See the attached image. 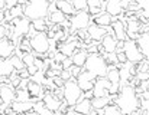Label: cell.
Returning a JSON list of instances; mask_svg holds the SVG:
<instances>
[{
    "mask_svg": "<svg viewBox=\"0 0 149 115\" xmlns=\"http://www.w3.org/2000/svg\"><path fill=\"white\" fill-rule=\"evenodd\" d=\"M114 104L123 115H129L135 112L139 108V101H138V97L135 94V88L130 85L122 86L116 95Z\"/></svg>",
    "mask_w": 149,
    "mask_h": 115,
    "instance_id": "obj_1",
    "label": "cell"
},
{
    "mask_svg": "<svg viewBox=\"0 0 149 115\" xmlns=\"http://www.w3.org/2000/svg\"><path fill=\"white\" fill-rule=\"evenodd\" d=\"M49 3L47 0H31L23 6V16L31 22L35 19H45L48 16Z\"/></svg>",
    "mask_w": 149,
    "mask_h": 115,
    "instance_id": "obj_2",
    "label": "cell"
},
{
    "mask_svg": "<svg viewBox=\"0 0 149 115\" xmlns=\"http://www.w3.org/2000/svg\"><path fill=\"white\" fill-rule=\"evenodd\" d=\"M83 69H86L87 72L94 75L96 78H104L106 73H107L109 65L106 63V60L103 59V56H100L97 53H88Z\"/></svg>",
    "mask_w": 149,
    "mask_h": 115,
    "instance_id": "obj_3",
    "label": "cell"
},
{
    "mask_svg": "<svg viewBox=\"0 0 149 115\" xmlns=\"http://www.w3.org/2000/svg\"><path fill=\"white\" fill-rule=\"evenodd\" d=\"M83 95V91L78 88L77 82H75V78H71L70 81H65L64 82V86H62V99L65 101V104L68 107H72Z\"/></svg>",
    "mask_w": 149,
    "mask_h": 115,
    "instance_id": "obj_4",
    "label": "cell"
},
{
    "mask_svg": "<svg viewBox=\"0 0 149 115\" xmlns=\"http://www.w3.org/2000/svg\"><path fill=\"white\" fill-rule=\"evenodd\" d=\"M29 43H31V48L35 52V55H44V53H48L51 51L49 39L47 38V35L44 32L42 33H35L29 39Z\"/></svg>",
    "mask_w": 149,
    "mask_h": 115,
    "instance_id": "obj_5",
    "label": "cell"
},
{
    "mask_svg": "<svg viewBox=\"0 0 149 115\" xmlns=\"http://www.w3.org/2000/svg\"><path fill=\"white\" fill-rule=\"evenodd\" d=\"M70 27L74 32L77 30H83V29H87L91 23H90V14L87 10H80V12H75L72 16H70Z\"/></svg>",
    "mask_w": 149,
    "mask_h": 115,
    "instance_id": "obj_6",
    "label": "cell"
},
{
    "mask_svg": "<svg viewBox=\"0 0 149 115\" xmlns=\"http://www.w3.org/2000/svg\"><path fill=\"white\" fill-rule=\"evenodd\" d=\"M123 53L126 56L127 62H132V63H138L141 62L143 56L141 53V51L138 49V45L135 40H130V39H126L125 43H123Z\"/></svg>",
    "mask_w": 149,
    "mask_h": 115,
    "instance_id": "obj_7",
    "label": "cell"
},
{
    "mask_svg": "<svg viewBox=\"0 0 149 115\" xmlns=\"http://www.w3.org/2000/svg\"><path fill=\"white\" fill-rule=\"evenodd\" d=\"M9 25L13 26V33H15V38H25L29 32V27H31V20L26 19L25 16L22 17H16L13 20L9 22Z\"/></svg>",
    "mask_w": 149,
    "mask_h": 115,
    "instance_id": "obj_8",
    "label": "cell"
},
{
    "mask_svg": "<svg viewBox=\"0 0 149 115\" xmlns=\"http://www.w3.org/2000/svg\"><path fill=\"white\" fill-rule=\"evenodd\" d=\"M123 23H125V33H126V39L136 40V39H138V36H139V26H141V22L138 20L136 14H135V16H132V17L123 19Z\"/></svg>",
    "mask_w": 149,
    "mask_h": 115,
    "instance_id": "obj_9",
    "label": "cell"
},
{
    "mask_svg": "<svg viewBox=\"0 0 149 115\" xmlns=\"http://www.w3.org/2000/svg\"><path fill=\"white\" fill-rule=\"evenodd\" d=\"M96 79H97V78H96L94 75H91L90 72H87L86 69H83V71L80 72V75L75 78V82H77L78 88H80L83 92H86V91H91V89H93Z\"/></svg>",
    "mask_w": 149,
    "mask_h": 115,
    "instance_id": "obj_10",
    "label": "cell"
},
{
    "mask_svg": "<svg viewBox=\"0 0 149 115\" xmlns=\"http://www.w3.org/2000/svg\"><path fill=\"white\" fill-rule=\"evenodd\" d=\"M91 92H93V97H107L111 94V84L106 79V76L97 78Z\"/></svg>",
    "mask_w": 149,
    "mask_h": 115,
    "instance_id": "obj_11",
    "label": "cell"
},
{
    "mask_svg": "<svg viewBox=\"0 0 149 115\" xmlns=\"http://www.w3.org/2000/svg\"><path fill=\"white\" fill-rule=\"evenodd\" d=\"M81 43L83 42H80V40H72V42L64 40V42H59L58 43V52H61L64 56L70 57L74 55V52L77 49H81Z\"/></svg>",
    "mask_w": 149,
    "mask_h": 115,
    "instance_id": "obj_12",
    "label": "cell"
},
{
    "mask_svg": "<svg viewBox=\"0 0 149 115\" xmlns=\"http://www.w3.org/2000/svg\"><path fill=\"white\" fill-rule=\"evenodd\" d=\"M16 43L7 38L0 39V59H9L12 55H15Z\"/></svg>",
    "mask_w": 149,
    "mask_h": 115,
    "instance_id": "obj_13",
    "label": "cell"
},
{
    "mask_svg": "<svg viewBox=\"0 0 149 115\" xmlns=\"http://www.w3.org/2000/svg\"><path fill=\"white\" fill-rule=\"evenodd\" d=\"M36 101L33 99H29V101H23V102H19V101H13L10 104V110L13 114H26L29 111L33 110V104Z\"/></svg>",
    "mask_w": 149,
    "mask_h": 115,
    "instance_id": "obj_14",
    "label": "cell"
},
{
    "mask_svg": "<svg viewBox=\"0 0 149 115\" xmlns=\"http://www.w3.org/2000/svg\"><path fill=\"white\" fill-rule=\"evenodd\" d=\"M87 36L90 40L93 42H101V39L107 35V29L106 27H101V26H97V25H90L87 29Z\"/></svg>",
    "mask_w": 149,
    "mask_h": 115,
    "instance_id": "obj_15",
    "label": "cell"
},
{
    "mask_svg": "<svg viewBox=\"0 0 149 115\" xmlns=\"http://www.w3.org/2000/svg\"><path fill=\"white\" fill-rule=\"evenodd\" d=\"M0 101L6 105H10L15 101V88L12 85L0 84Z\"/></svg>",
    "mask_w": 149,
    "mask_h": 115,
    "instance_id": "obj_16",
    "label": "cell"
},
{
    "mask_svg": "<svg viewBox=\"0 0 149 115\" xmlns=\"http://www.w3.org/2000/svg\"><path fill=\"white\" fill-rule=\"evenodd\" d=\"M61 101H62V99H58L51 91H47V92L42 95L44 107L48 108V110H51V111H54V112L58 111V108H59V105H61Z\"/></svg>",
    "mask_w": 149,
    "mask_h": 115,
    "instance_id": "obj_17",
    "label": "cell"
},
{
    "mask_svg": "<svg viewBox=\"0 0 149 115\" xmlns=\"http://www.w3.org/2000/svg\"><path fill=\"white\" fill-rule=\"evenodd\" d=\"M104 12L109 13L113 19L122 14L123 7H122V0H107L104 4Z\"/></svg>",
    "mask_w": 149,
    "mask_h": 115,
    "instance_id": "obj_18",
    "label": "cell"
},
{
    "mask_svg": "<svg viewBox=\"0 0 149 115\" xmlns=\"http://www.w3.org/2000/svg\"><path fill=\"white\" fill-rule=\"evenodd\" d=\"M26 91H28V94L31 95V98H32L33 101H38V99L42 98V95L45 94L44 86H42L41 84H38V82H33V81H29V82H28Z\"/></svg>",
    "mask_w": 149,
    "mask_h": 115,
    "instance_id": "obj_19",
    "label": "cell"
},
{
    "mask_svg": "<svg viewBox=\"0 0 149 115\" xmlns=\"http://www.w3.org/2000/svg\"><path fill=\"white\" fill-rule=\"evenodd\" d=\"M111 32H113V36L116 38V40H126V33H125V23L123 20H113L111 22Z\"/></svg>",
    "mask_w": 149,
    "mask_h": 115,
    "instance_id": "obj_20",
    "label": "cell"
},
{
    "mask_svg": "<svg viewBox=\"0 0 149 115\" xmlns=\"http://www.w3.org/2000/svg\"><path fill=\"white\" fill-rule=\"evenodd\" d=\"M135 42H136L138 49L141 51L142 56L148 59V56H149V33H141Z\"/></svg>",
    "mask_w": 149,
    "mask_h": 115,
    "instance_id": "obj_21",
    "label": "cell"
},
{
    "mask_svg": "<svg viewBox=\"0 0 149 115\" xmlns=\"http://www.w3.org/2000/svg\"><path fill=\"white\" fill-rule=\"evenodd\" d=\"M72 108H74L75 112H78L80 115L88 114V112L93 110V108H91V101H90V99H86V98H80V99L72 105Z\"/></svg>",
    "mask_w": 149,
    "mask_h": 115,
    "instance_id": "obj_22",
    "label": "cell"
},
{
    "mask_svg": "<svg viewBox=\"0 0 149 115\" xmlns=\"http://www.w3.org/2000/svg\"><path fill=\"white\" fill-rule=\"evenodd\" d=\"M54 4H55L56 10H59L61 13H64L67 17H70V16H72V14L75 13V10H74L71 1H68V0H55Z\"/></svg>",
    "mask_w": 149,
    "mask_h": 115,
    "instance_id": "obj_23",
    "label": "cell"
},
{
    "mask_svg": "<svg viewBox=\"0 0 149 115\" xmlns=\"http://www.w3.org/2000/svg\"><path fill=\"white\" fill-rule=\"evenodd\" d=\"M116 38L114 36H111V35H106L103 39H101V48H103V51L106 52V53H114L116 52Z\"/></svg>",
    "mask_w": 149,
    "mask_h": 115,
    "instance_id": "obj_24",
    "label": "cell"
},
{
    "mask_svg": "<svg viewBox=\"0 0 149 115\" xmlns=\"http://www.w3.org/2000/svg\"><path fill=\"white\" fill-rule=\"evenodd\" d=\"M88 56V52L86 51V49H77L75 52H74V55L71 57V60H72V65L74 66H78V68H83L84 66V63H86V59Z\"/></svg>",
    "mask_w": 149,
    "mask_h": 115,
    "instance_id": "obj_25",
    "label": "cell"
},
{
    "mask_svg": "<svg viewBox=\"0 0 149 115\" xmlns=\"http://www.w3.org/2000/svg\"><path fill=\"white\" fill-rule=\"evenodd\" d=\"M113 20H116V19H113V17H111L109 13H106V12H100L99 14L94 16V25L101 26V27H106V29L111 25Z\"/></svg>",
    "mask_w": 149,
    "mask_h": 115,
    "instance_id": "obj_26",
    "label": "cell"
},
{
    "mask_svg": "<svg viewBox=\"0 0 149 115\" xmlns=\"http://www.w3.org/2000/svg\"><path fill=\"white\" fill-rule=\"evenodd\" d=\"M91 108L93 110H103L107 104H111V98H110V95H107V97H93L91 99Z\"/></svg>",
    "mask_w": 149,
    "mask_h": 115,
    "instance_id": "obj_27",
    "label": "cell"
},
{
    "mask_svg": "<svg viewBox=\"0 0 149 115\" xmlns=\"http://www.w3.org/2000/svg\"><path fill=\"white\" fill-rule=\"evenodd\" d=\"M31 26H32V29L36 33H42V32L45 33L48 30V25H47V20L45 19H35V20L31 22Z\"/></svg>",
    "mask_w": 149,
    "mask_h": 115,
    "instance_id": "obj_28",
    "label": "cell"
},
{
    "mask_svg": "<svg viewBox=\"0 0 149 115\" xmlns=\"http://www.w3.org/2000/svg\"><path fill=\"white\" fill-rule=\"evenodd\" d=\"M33 111L38 112L39 115H56L54 111H51V110H48V108H45L42 101H36V102L33 104Z\"/></svg>",
    "mask_w": 149,
    "mask_h": 115,
    "instance_id": "obj_29",
    "label": "cell"
},
{
    "mask_svg": "<svg viewBox=\"0 0 149 115\" xmlns=\"http://www.w3.org/2000/svg\"><path fill=\"white\" fill-rule=\"evenodd\" d=\"M7 60H9V63L12 65V68H13L15 71H17V72H19V71H22V69L25 68V65H23L22 59L17 56V55H12V56L9 57Z\"/></svg>",
    "mask_w": 149,
    "mask_h": 115,
    "instance_id": "obj_30",
    "label": "cell"
},
{
    "mask_svg": "<svg viewBox=\"0 0 149 115\" xmlns=\"http://www.w3.org/2000/svg\"><path fill=\"white\" fill-rule=\"evenodd\" d=\"M29 99H32V98L26 89H15V101L23 102V101H29Z\"/></svg>",
    "mask_w": 149,
    "mask_h": 115,
    "instance_id": "obj_31",
    "label": "cell"
},
{
    "mask_svg": "<svg viewBox=\"0 0 149 115\" xmlns=\"http://www.w3.org/2000/svg\"><path fill=\"white\" fill-rule=\"evenodd\" d=\"M103 115H123L120 112V110L116 107V104H107L104 108H103Z\"/></svg>",
    "mask_w": 149,
    "mask_h": 115,
    "instance_id": "obj_32",
    "label": "cell"
},
{
    "mask_svg": "<svg viewBox=\"0 0 149 115\" xmlns=\"http://www.w3.org/2000/svg\"><path fill=\"white\" fill-rule=\"evenodd\" d=\"M71 4H72V7H74L75 12L87 10V0H72Z\"/></svg>",
    "mask_w": 149,
    "mask_h": 115,
    "instance_id": "obj_33",
    "label": "cell"
},
{
    "mask_svg": "<svg viewBox=\"0 0 149 115\" xmlns=\"http://www.w3.org/2000/svg\"><path fill=\"white\" fill-rule=\"evenodd\" d=\"M33 55L32 53H26V55H23L22 56V62H23V65H25V68L26 66H31V65H33Z\"/></svg>",
    "mask_w": 149,
    "mask_h": 115,
    "instance_id": "obj_34",
    "label": "cell"
},
{
    "mask_svg": "<svg viewBox=\"0 0 149 115\" xmlns=\"http://www.w3.org/2000/svg\"><path fill=\"white\" fill-rule=\"evenodd\" d=\"M58 76H59V78H61L64 82H65V81H70V79L72 78V76H71V72H70V69H62V71L59 72V75H58Z\"/></svg>",
    "mask_w": 149,
    "mask_h": 115,
    "instance_id": "obj_35",
    "label": "cell"
},
{
    "mask_svg": "<svg viewBox=\"0 0 149 115\" xmlns=\"http://www.w3.org/2000/svg\"><path fill=\"white\" fill-rule=\"evenodd\" d=\"M116 53V59H117V63H120V65H125L127 60H126V56H125V53H123V51H120V52H114Z\"/></svg>",
    "mask_w": 149,
    "mask_h": 115,
    "instance_id": "obj_36",
    "label": "cell"
},
{
    "mask_svg": "<svg viewBox=\"0 0 149 115\" xmlns=\"http://www.w3.org/2000/svg\"><path fill=\"white\" fill-rule=\"evenodd\" d=\"M81 71H83V68H78V66H74V65L70 68V72H71V76H72V78H77Z\"/></svg>",
    "mask_w": 149,
    "mask_h": 115,
    "instance_id": "obj_37",
    "label": "cell"
},
{
    "mask_svg": "<svg viewBox=\"0 0 149 115\" xmlns=\"http://www.w3.org/2000/svg\"><path fill=\"white\" fill-rule=\"evenodd\" d=\"M61 66H62V69H70V68L72 66V60H71V57H65V59L61 62Z\"/></svg>",
    "mask_w": 149,
    "mask_h": 115,
    "instance_id": "obj_38",
    "label": "cell"
},
{
    "mask_svg": "<svg viewBox=\"0 0 149 115\" xmlns=\"http://www.w3.org/2000/svg\"><path fill=\"white\" fill-rule=\"evenodd\" d=\"M52 84L55 85V88H62V86H64V81H62L59 76H55V78H52Z\"/></svg>",
    "mask_w": 149,
    "mask_h": 115,
    "instance_id": "obj_39",
    "label": "cell"
},
{
    "mask_svg": "<svg viewBox=\"0 0 149 115\" xmlns=\"http://www.w3.org/2000/svg\"><path fill=\"white\" fill-rule=\"evenodd\" d=\"M135 76H136L139 81H148L149 79V72H138Z\"/></svg>",
    "mask_w": 149,
    "mask_h": 115,
    "instance_id": "obj_40",
    "label": "cell"
},
{
    "mask_svg": "<svg viewBox=\"0 0 149 115\" xmlns=\"http://www.w3.org/2000/svg\"><path fill=\"white\" fill-rule=\"evenodd\" d=\"M17 76H19L20 79H29V73H28L26 68H23L22 71H19V72H17Z\"/></svg>",
    "mask_w": 149,
    "mask_h": 115,
    "instance_id": "obj_41",
    "label": "cell"
},
{
    "mask_svg": "<svg viewBox=\"0 0 149 115\" xmlns=\"http://www.w3.org/2000/svg\"><path fill=\"white\" fill-rule=\"evenodd\" d=\"M26 71H28V73H29V78H31V76H33V75L38 72V69H36V66H35V65L26 66Z\"/></svg>",
    "mask_w": 149,
    "mask_h": 115,
    "instance_id": "obj_42",
    "label": "cell"
},
{
    "mask_svg": "<svg viewBox=\"0 0 149 115\" xmlns=\"http://www.w3.org/2000/svg\"><path fill=\"white\" fill-rule=\"evenodd\" d=\"M28 82H29V79H20V82H19V85H17L16 89H26Z\"/></svg>",
    "mask_w": 149,
    "mask_h": 115,
    "instance_id": "obj_43",
    "label": "cell"
},
{
    "mask_svg": "<svg viewBox=\"0 0 149 115\" xmlns=\"http://www.w3.org/2000/svg\"><path fill=\"white\" fill-rule=\"evenodd\" d=\"M6 32H7V29H6V26H4L3 23H0V39H3V38H6Z\"/></svg>",
    "mask_w": 149,
    "mask_h": 115,
    "instance_id": "obj_44",
    "label": "cell"
},
{
    "mask_svg": "<svg viewBox=\"0 0 149 115\" xmlns=\"http://www.w3.org/2000/svg\"><path fill=\"white\" fill-rule=\"evenodd\" d=\"M4 1H6V7L7 9H12L13 6L17 4V0H4Z\"/></svg>",
    "mask_w": 149,
    "mask_h": 115,
    "instance_id": "obj_45",
    "label": "cell"
},
{
    "mask_svg": "<svg viewBox=\"0 0 149 115\" xmlns=\"http://www.w3.org/2000/svg\"><path fill=\"white\" fill-rule=\"evenodd\" d=\"M0 23H4V10H0Z\"/></svg>",
    "mask_w": 149,
    "mask_h": 115,
    "instance_id": "obj_46",
    "label": "cell"
},
{
    "mask_svg": "<svg viewBox=\"0 0 149 115\" xmlns=\"http://www.w3.org/2000/svg\"><path fill=\"white\" fill-rule=\"evenodd\" d=\"M4 7H6V1L0 0V10H4Z\"/></svg>",
    "mask_w": 149,
    "mask_h": 115,
    "instance_id": "obj_47",
    "label": "cell"
},
{
    "mask_svg": "<svg viewBox=\"0 0 149 115\" xmlns=\"http://www.w3.org/2000/svg\"><path fill=\"white\" fill-rule=\"evenodd\" d=\"M25 115H39V114H38V112H35V111L32 110V111H29V112H26V114H25Z\"/></svg>",
    "mask_w": 149,
    "mask_h": 115,
    "instance_id": "obj_48",
    "label": "cell"
},
{
    "mask_svg": "<svg viewBox=\"0 0 149 115\" xmlns=\"http://www.w3.org/2000/svg\"><path fill=\"white\" fill-rule=\"evenodd\" d=\"M47 1H48V3H54L55 0H47Z\"/></svg>",
    "mask_w": 149,
    "mask_h": 115,
    "instance_id": "obj_49",
    "label": "cell"
},
{
    "mask_svg": "<svg viewBox=\"0 0 149 115\" xmlns=\"http://www.w3.org/2000/svg\"><path fill=\"white\" fill-rule=\"evenodd\" d=\"M6 115H15V114H13V112H10V114H6Z\"/></svg>",
    "mask_w": 149,
    "mask_h": 115,
    "instance_id": "obj_50",
    "label": "cell"
},
{
    "mask_svg": "<svg viewBox=\"0 0 149 115\" xmlns=\"http://www.w3.org/2000/svg\"><path fill=\"white\" fill-rule=\"evenodd\" d=\"M15 115H25V114H15Z\"/></svg>",
    "mask_w": 149,
    "mask_h": 115,
    "instance_id": "obj_51",
    "label": "cell"
},
{
    "mask_svg": "<svg viewBox=\"0 0 149 115\" xmlns=\"http://www.w3.org/2000/svg\"><path fill=\"white\" fill-rule=\"evenodd\" d=\"M68 1H72V0H68Z\"/></svg>",
    "mask_w": 149,
    "mask_h": 115,
    "instance_id": "obj_52",
    "label": "cell"
},
{
    "mask_svg": "<svg viewBox=\"0 0 149 115\" xmlns=\"http://www.w3.org/2000/svg\"><path fill=\"white\" fill-rule=\"evenodd\" d=\"M26 1H31V0H26Z\"/></svg>",
    "mask_w": 149,
    "mask_h": 115,
    "instance_id": "obj_53",
    "label": "cell"
},
{
    "mask_svg": "<svg viewBox=\"0 0 149 115\" xmlns=\"http://www.w3.org/2000/svg\"><path fill=\"white\" fill-rule=\"evenodd\" d=\"M0 115H3V114H0Z\"/></svg>",
    "mask_w": 149,
    "mask_h": 115,
    "instance_id": "obj_54",
    "label": "cell"
}]
</instances>
